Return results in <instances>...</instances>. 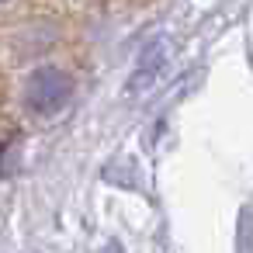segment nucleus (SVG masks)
<instances>
[{"mask_svg": "<svg viewBox=\"0 0 253 253\" xmlns=\"http://www.w3.org/2000/svg\"><path fill=\"white\" fill-rule=\"evenodd\" d=\"M163 59H167V45L163 42H153V45H146L142 49V56H139V66H135V73H132V80H128V94L135 97V94H142V90H149L153 84H156V77H160V66H163Z\"/></svg>", "mask_w": 253, "mask_h": 253, "instance_id": "nucleus-2", "label": "nucleus"}, {"mask_svg": "<svg viewBox=\"0 0 253 253\" xmlns=\"http://www.w3.org/2000/svg\"><path fill=\"white\" fill-rule=\"evenodd\" d=\"M73 94V80L70 73L56 70V66H42L28 77V87H25V101L35 115H56Z\"/></svg>", "mask_w": 253, "mask_h": 253, "instance_id": "nucleus-1", "label": "nucleus"}]
</instances>
